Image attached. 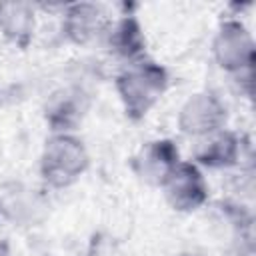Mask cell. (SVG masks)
Masks as SVG:
<instances>
[{"instance_id": "3", "label": "cell", "mask_w": 256, "mask_h": 256, "mask_svg": "<svg viewBox=\"0 0 256 256\" xmlns=\"http://www.w3.org/2000/svg\"><path fill=\"white\" fill-rule=\"evenodd\" d=\"M166 198L176 210H194L206 200V182L196 166L178 162L162 184Z\"/></svg>"}, {"instance_id": "4", "label": "cell", "mask_w": 256, "mask_h": 256, "mask_svg": "<svg viewBox=\"0 0 256 256\" xmlns=\"http://www.w3.org/2000/svg\"><path fill=\"white\" fill-rule=\"evenodd\" d=\"M226 120V110L210 94H196L180 112V126L188 134H212Z\"/></svg>"}, {"instance_id": "6", "label": "cell", "mask_w": 256, "mask_h": 256, "mask_svg": "<svg viewBox=\"0 0 256 256\" xmlns=\"http://www.w3.org/2000/svg\"><path fill=\"white\" fill-rule=\"evenodd\" d=\"M178 164V150L170 140H160L148 144L142 154L136 160L138 174L152 182V184H164V180L170 176V172Z\"/></svg>"}, {"instance_id": "8", "label": "cell", "mask_w": 256, "mask_h": 256, "mask_svg": "<svg viewBox=\"0 0 256 256\" xmlns=\"http://www.w3.org/2000/svg\"><path fill=\"white\" fill-rule=\"evenodd\" d=\"M114 50H118L122 56H128V58H134L142 52V36H140V28L134 20H122L114 32H112V38H110Z\"/></svg>"}, {"instance_id": "2", "label": "cell", "mask_w": 256, "mask_h": 256, "mask_svg": "<svg viewBox=\"0 0 256 256\" xmlns=\"http://www.w3.org/2000/svg\"><path fill=\"white\" fill-rule=\"evenodd\" d=\"M88 164L82 142L72 136H56L48 142L42 156V174L54 186H66L76 180Z\"/></svg>"}, {"instance_id": "1", "label": "cell", "mask_w": 256, "mask_h": 256, "mask_svg": "<svg viewBox=\"0 0 256 256\" xmlns=\"http://www.w3.org/2000/svg\"><path fill=\"white\" fill-rule=\"evenodd\" d=\"M166 88V72L152 64L140 62L118 76V92L126 106L128 116L140 118L160 98Z\"/></svg>"}, {"instance_id": "9", "label": "cell", "mask_w": 256, "mask_h": 256, "mask_svg": "<svg viewBox=\"0 0 256 256\" xmlns=\"http://www.w3.org/2000/svg\"><path fill=\"white\" fill-rule=\"evenodd\" d=\"M98 10L92 6H74L68 14V30L76 40H86L94 28H98Z\"/></svg>"}, {"instance_id": "7", "label": "cell", "mask_w": 256, "mask_h": 256, "mask_svg": "<svg viewBox=\"0 0 256 256\" xmlns=\"http://www.w3.org/2000/svg\"><path fill=\"white\" fill-rule=\"evenodd\" d=\"M196 156L206 166H214V168L230 166L236 162V156H238V140L230 132L216 134L214 138H210L198 148Z\"/></svg>"}, {"instance_id": "10", "label": "cell", "mask_w": 256, "mask_h": 256, "mask_svg": "<svg viewBox=\"0 0 256 256\" xmlns=\"http://www.w3.org/2000/svg\"><path fill=\"white\" fill-rule=\"evenodd\" d=\"M184 256H192V254H184Z\"/></svg>"}, {"instance_id": "5", "label": "cell", "mask_w": 256, "mask_h": 256, "mask_svg": "<svg viewBox=\"0 0 256 256\" xmlns=\"http://www.w3.org/2000/svg\"><path fill=\"white\" fill-rule=\"evenodd\" d=\"M214 52L220 66L228 70H240L244 66H250L254 56L252 40L244 26H240L238 22H228L220 30L214 44Z\"/></svg>"}]
</instances>
